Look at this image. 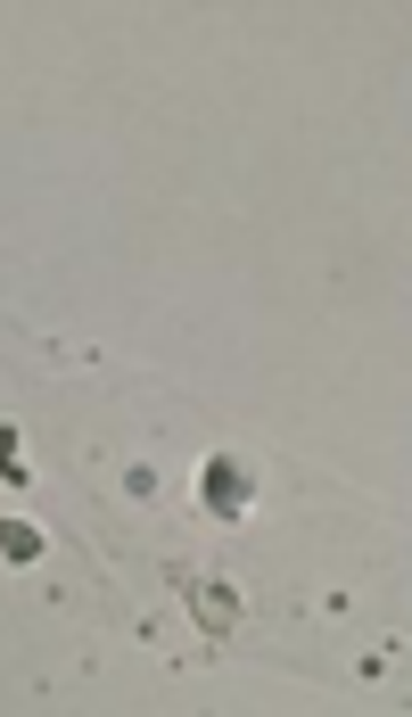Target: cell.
<instances>
[{"label": "cell", "mask_w": 412, "mask_h": 717, "mask_svg": "<svg viewBox=\"0 0 412 717\" xmlns=\"http://www.w3.org/2000/svg\"><path fill=\"white\" fill-rule=\"evenodd\" d=\"M206 503H215V511H223V520H232V511L247 503V479H239V470H232V462H215V470H206Z\"/></svg>", "instance_id": "cell-1"}, {"label": "cell", "mask_w": 412, "mask_h": 717, "mask_svg": "<svg viewBox=\"0 0 412 717\" xmlns=\"http://www.w3.org/2000/svg\"><path fill=\"white\" fill-rule=\"evenodd\" d=\"M0 552H9V561H41V537L26 520H0Z\"/></svg>", "instance_id": "cell-2"}]
</instances>
